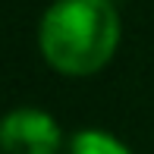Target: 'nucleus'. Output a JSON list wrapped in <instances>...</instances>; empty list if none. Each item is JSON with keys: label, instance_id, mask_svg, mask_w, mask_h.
I'll list each match as a JSON object with an SVG mask.
<instances>
[{"label": "nucleus", "instance_id": "f257e3e1", "mask_svg": "<svg viewBox=\"0 0 154 154\" xmlns=\"http://www.w3.org/2000/svg\"><path fill=\"white\" fill-rule=\"evenodd\" d=\"M120 13L110 0H54L38 25V47L54 69L88 75L113 57Z\"/></svg>", "mask_w": 154, "mask_h": 154}, {"label": "nucleus", "instance_id": "f03ea898", "mask_svg": "<svg viewBox=\"0 0 154 154\" xmlns=\"http://www.w3.org/2000/svg\"><path fill=\"white\" fill-rule=\"evenodd\" d=\"M63 132L47 110L16 107L0 123V148L3 154H57Z\"/></svg>", "mask_w": 154, "mask_h": 154}, {"label": "nucleus", "instance_id": "7ed1b4c3", "mask_svg": "<svg viewBox=\"0 0 154 154\" xmlns=\"http://www.w3.org/2000/svg\"><path fill=\"white\" fill-rule=\"evenodd\" d=\"M69 154H132L120 138L101 129H79L69 142Z\"/></svg>", "mask_w": 154, "mask_h": 154}]
</instances>
